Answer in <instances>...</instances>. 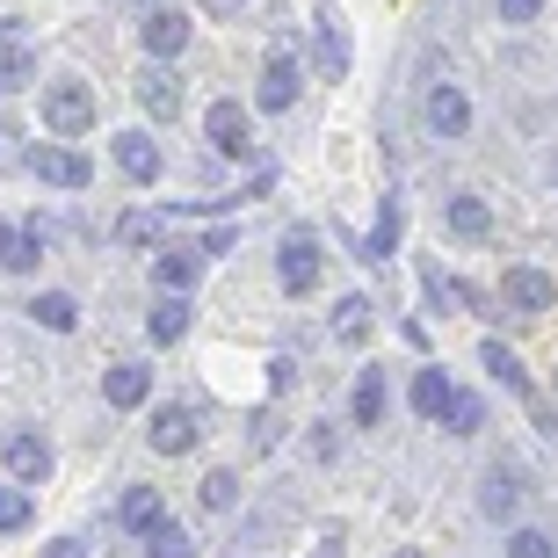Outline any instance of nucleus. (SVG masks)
Masks as SVG:
<instances>
[{"mask_svg": "<svg viewBox=\"0 0 558 558\" xmlns=\"http://www.w3.org/2000/svg\"><path fill=\"white\" fill-rule=\"evenodd\" d=\"M95 124V87L87 81H51L44 87V131L51 138H81Z\"/></svg>", "mask_w": 558, "mask_h": 558, "instance_id": "nucleus-1", "label": "nucleus"}, {"mask_svg": "<svg viewBox=\"0 0 558 558\" xmlns=\"http://www.w3.org/2000/svg\"><path fill=\"white\" fill-rule=\"evenodd\" d=\"M500 305L515 312V319H544V312L558 305V276H544V269H508V276H500Z\"/></svg>", "mask_w": 558, "mask_h": 558, "instance_id": "nucleus-2", "label": "nucleus"}, {"mask_svg": "<svg viewBox=\"0 0 558 558\" xmlns=\"http://www.w3.org/2000/svg\"><path fill=\"white\" fill-rule=\"evenodd\" d=\"M349 22H341V8H319L312 15V65L327 73V81H349Z\"/></svg>", "mask_w": 558, "mask_h": 558, "instance_id": "nucleus-3", "label": "nucleus"}, {"mask_svg": "<svg viewBox=\"0 0 558 558\" xmlns=\"http://www.w3.org/2000/svg\"><path fill=\"white\" fill-rule=\"evenodd\" d=\"M204 138H210L218 160H254V131H247V109H240V102H210Z\"/></svg>", "mask_w": 558, "mask_h": 558, "instance_id": "nucleus-4", "label": "nucleus"}, {"mask_svg": "<svg viewBox=\"0 0 558 558\" xmlns=\"http://www.w3.org/2000/svg\"><path fill=\"white\" fill-rule=\"evenodd\" d=\"M319 269H327V262H319V240H312V232H290L283 247H276V276H283L290 298L319 290Z\"/></svg>", "mask_w": 558, "mask_h": 558, "instance_id": "nucleus-5", "label": "nucleus"}, {"mask_svg": "<svg viewBox=\"0 0 558 558\" xmlns=\"http://www.w3.org/2000/svg\"><path fill=\"white\" fill-rule=\"evenodd\" d=\"M196 435H204V421L189 414V407H153V421H145V442H153L160 457H189Z\"/></svg>", "mask_w": 558, "mask_h": 558, "instance_id": "nucleus-6", "label": "nucleus"}, {"mask_svg": "<svg viewBox=\"0 0 558 558\" xmlns=\"http://www.w3.org/2000/svg\"><path fill=\"white\" fill-rule=\"evenodd\" d=\"M298 95H305V65L290 59V51H276V59L262 65V87H254V102L269 109V117H283V109L298 102Z\"/></svg>", "mask_w": 558, "mask_h": 558, "instance_id": "nucleus-7", "label": "nucleus"}, {"mask_svg": "<svg viewBox=\"0 0 558 558\" xmlns=\"http://www.w3.org/2000/svg\"><path fill=\"white\" fill-rule=\"evenodd\" d=\"M29 167H37V182H51V189H87V182H95V160L73 153V145H37Z\"/></svg>", "mask_w": 558, "mask_h": 558, "instance_id": "nucleus-8", "label": "nucleus"}, {"mask_svg": "<svg viewBox=\"0 0 558 558\" xmlns=\"http://www.w3.org/2000/svg\"><path fill=\"white\" fill-rule=\"evenodd\" d=\"M8 472H15L22 494H37L44 478H51V442L29 435V428H15V435H8Z\"/></svg>", "mask_w": 558, "mask_h": 558, "instance_id": "nucleus-9", "label": "nucleus"}, {"mask_svg": "<svg viewBox=\"0 0 558 558\" xmlns=\"http://www.w3.org/2000/svg\"><path fill=\"white\" fill-rule=\"evenodd\" d=\"M421 117H428L435 138H464V131H472V102H464V87H450V81H435V87H428Z\"/></svg>", "mask_w": 558, "mask_h": 558, "instance_id": "nucleus-10", "label": "nucleus"}, {"mask_svg": "<svg viewBox=\"0 0 558 558\" xmlns=\"http://www.w3.org/2000/svg\"><path fill=\"white\" fill-rule=\"evenodd\" d=\"M138 109L153 117V124L182 117V73H174V65H145V81H138Z\"/></svg>", "mask_w": 558, "mask_h": 558, "instance_id": "nucleus-11", "label": "nucleus"}, {"mask_svg": "<svg viewBox=\"0 0 558 558\" xmlns=\"http://www.w3.org/2000/svg\"><path fill=\"white\" fill-rule=\"evenodd\" d=\"M117 522H124L131 537H153V530H167V500H160V486H131V494L117 500Z\"/></svg>", "mask_w": 558, "mask_h": 558, "instance_id": "nucleus-12", "label": "nucleus"}, {"mask_svg": "<svg viewBox=\"0 0 558 558\" xmlns=\"http://www.w3.org/2000/svg\"><path fill=\"white\" fill-rule=\"evenodd\" d=\"M102 399L117 407V414H131V407H145V399H153V371H145V363H117V371L102 377Z\"/></svg>", "mask_w": 558, "mask_h": 558, "instance_id": "nucleus-13", "label": "nucleus"}, {"mask_svg": "<svg viewBox=\"0 0 558 558\" xmlns=\"http://www.w3.org/2000/svg\"><path fill=\"white\" fill-rule=\"evenodd\" d=\"M138 37H145V51H153V59H174V51L189 44V15H174V8H153V15L138 22Z\"/></svg>", "mask_w": 558, "mask_h": 558, "instance_id": "nucleus-14", "label": "nucleus"}, {"mask_svg": "<svg viewBox=\"0 0 558 558\" xmlns=\"http://www.w3.org/2000/svg\"><path fill=\"white\" fill-rule=\"evenodd\" d=\"M153 283H160L167 298H182V290H196V283H204V254H196V247H174V254H160V262H153Z\"/></svg>", "mask_w": 558, "mask_h": 558, "instance_id": "nucleus-15", "label": "nucleus"}, {"mask_svg": "<svg viewBox=\"0 0 558 558\" xmlns=\"http://www.w3.org/2000/svg\"><path fill=\"white\" fill-rule=\"evenodd\" d=\"M117 167H124L131 182H160V145L145 138V131H124L117 138Z\"/></svg>", "mask_w": 558, "mask_h": 558, "instance_id": "nucleus-16", "label": "nucleus"}, {"mask_svg": "<svg viewBox=\"0 0 558 558\" xmlns=\"http://www.w3.org/2000/svg\"><path fill=\"white\" fill-rule=\"evenodd\" d=\"M478 363H486V377H494V385H508L515 399H537V392H530V371L515 363V349H500V341H478Z\"/></svg>", "mask_w": 558, "mask_h": 558, "instance_id": "nucleus-17", "label": "nucleus"}, {"mask_svg": "<svg viewBox=\"0 0 558 558\" xmlns=\"http://www.w3.org/2000/svg\"><path fill=\"white\" fill-rule=\"evenodd\" d=\"M371 298H341V305H333V341H341V349H363V341H371V327H377V319H371Z\"/></svg>", "mask_w": 558, "mask_h": 558, "instance_id": "nucleus-18", "label": "nucleus"}, {"mask_svg": "<svg viewBox=\"0 0 558 558\" xmlns=\"http://www.w3.org/2000/svg\"><path fill=\"white\" fill-rule=\"evenodd\" d=\"M392 254H399V196H385V210H377L371 240H363V262H371V269H385Z\"/></svg>", "mask_w": 558, "mask_h": 558, "instance_id": "nucleus-19", "label": "nucleus"}, {"mask_svg": "<svg viewBox=\"0 0 558 558\" xmlns=\"http://www.w3.org/2000/svg\"><path fill=\"white\" fill-rule=\"evenodd\" d=\"M385 407H392L385 371H363V377H355V428H377V421H385Z\"/></svg>", "mask_w": 558, "mask_h": 558, "instance_id": "nucleus-20", "label": "nucleus"}, {"mask_svg": "<svg viewBox=\"0 0 558 558\" xmlns=\"http://www.w3.org/2000/svg\"><path fill=\"white\" fill-rule=\"evenodd\" d=\"M189 319H196V305H189V298H160V305L145 312V327H153V341H160V349H167V341H182Z\"/></svg>", "mask_w": 558, "mask_h": 558, "instance_id": "nucleus-21", "label": "nucleus"}, {"mask_svg": "<svg viewBox=\"0 0 558 558\" xmlns=\"http://www.w3.org/2000/svg\"><path fill=\"white\" fill-rule=\"evenodd\" d=\"M117 240H124V247H160L167 210H124V218H117Z\"/></svg>", "mask_w": 558, "mask_h": 558, "instance_id": "nucleus-22", "label": "nucleus"}, {"mask_svg": "<svg viewBox=\"0 0 558 558\" xmlns=\"http://www.w3.org/2000/svg\"><path fill=\"white\" fill-rule=\"evenodd\" d=\"M29 319H37L44 333H73V327H81V305H73L65 290H44L37 305H29Z\"/></svg>", "mask_w": 558, "mask_h": 558, "instance_id": "nucleus-23", "label": "nucleus"}, {"mask_svg": "<svg viewBox=\"0 0 558 558\" xmlns=\"http://www.w3.org/2000/svg\"><path fill=\"white\" fill-rule=\"evenodd\" d=\"M442 218H450L457 240H486V232H494V210L478 204V196H450V210H442Z\"/></svg>", "mask_w": 558, "mask_h": 558, "instance_id": "nucleus-24", "label": "nucleus"}, {"mask_svg": "<svg viewBox=\"0 0 558 558\" xmlns=\"http://www.w3.org/2000/svg\"><path fill=\"white\" fill-rule=\"evenodd\" d=\"M450 392H457V385H450L442 371H414V414H421V421H442Z\"/></svg>", "mask_w": 558, "mask_h": 558, "instance_id": "nucleus-25", "label": "nucleus"}, {"mask_svg": "<svg viewBox=\"0 0 558 558\" xmlns=\"http://www.w3.org/2000/svg\"><path fill=\"white\" fill-rule=\"evenodd\" d=\"M478 508H486V515H515V508H522L515 472H486V486H478Z\"/></svg>", "mask_w": 558, "mask_h": 558, "instance_id": "nucleus-26", "label": "nucleus"}, {"mask_svg": "<svg viewBox=\"0 0 558 558\" xmlns=\"http://www.w3.org/2000/svg\"><path fill=\"white\" fill-rule=\"evenodd\" d=\"M442 428H450V435H478V428H486V399L450 392V407H442Z\"/></svg>", "mask_w": 558, "mask_h": 558, "instance_id": "nucleus-27", "label": "nucleus"}, {"mask_svg": "<svg viewBox=\"0 0 558 558\" xmlns=\"http://www.w3.org/2000/svg\"><path fill=\"white\" fill-rule=\"evenodd\" d=\"M44 262V226H29V232H15V247L0 254V269H15V276H29Z\"/></svg>", "mask_w": 558, "mask_h": 558, "instance_id": "nucleus-28", "label": "nucleus"}, {"mask_svg": "<svg viewBox=\"0 0 558 558\" xmlns=\"http://www.w3.org/2000/svg\"><path fill=\"white\" fill-rule=\"evenodd\" d=\"M196 500H204V515H226L232 500H240V478H232V472H210L204 486H196Z\"/></svg>", "mask_w": 558, "mask_h": 558, "instance_id": "nucleus-29", "label": "nucleus"}, {"mask_svg": "<svg viewBox=\"0 0 558 558\" xmlns=\"http://www.w3.org/2000/svg\"><path fill=\"white\" fill-rule=\"evenodd\" d=\"M421 290H428V298H435V305H450V312H464V305H478V298H472V290H464V283H457V276H442V269H428V276H421Z\"/></svg>", "mask_w": 558, "mask_h": 558, "instance_id": "nucleus-30", "label": "nucleus"}, {"mask_svg": "<svg viewBox=\"0 0 558 558\" xmlns=\"http://www.w3.org/2000/svg\"><path fill=\"white\" fill-rule=\"evenodd\" d=\"M37 515V494H22V486H0V530H29Z\"/></svg>", "mask_w": 558, "mask_h": 558, "instance_id": "nucleus-31", "label": "nucleus"}, {"mask_svg": "<svg viewBox=\"0 0 558 558\" xmlns=\"http://www.w3.org/2000/svg\"><path fill=\"white\" fill-rule=\"evenodd\" d=\"M145 551H153V558H196V537L167 522V530H153V537H145Z\"/></svg>", "mask_w": 558, "mask_h": 558, "instance_id": "nucleus-32", "label": "nucleus"}, {"mask_svg": "<svg viewBox=\"0 0 558 558\" xmlns=\"http://www.w3.org/2000/svg\"><path fill=\"white\" fill-rule=\"evenodd\" d=\"M508 558H558V544L544 537V530H515V537H508Z\"/></svg>", "mask_w": 558, "mask_h": 558, "instance_id": "nucleus-33", "label": "nucleus"}, {"mask_svg": "<svg viewBox=\"0 0 558 558\" xmlns=\"http://www.w3.org/2000/svg\"><path fill=\"white\" fill-rule=\"evenodd\" d=\"M22 160H29V153H22V124L0 117V167H22Z\"/></svg>", "mask_w": 558, "mask_h": 558, "instance_id": "nucleus-34", "label": "nucleus"}, {"mask_svg": "<svg viewBox=\"0 0 558 558\" xmlns=\"http://www.w3.org/2000/svg\"><path fill=\"white\" fill-rule=\"evenodd\" d=\"M276 442H283V421H276V414H254V450L269 457Z\"/></svg>", "mask_w": 558, "mask_h": 558, "instance_id": "nucleus-35", "label": "nucleus"}, {"mask_svg": "<svg viewBox=\"0 0 558 558\" xmlns=\"http://www.w3.org/2000/svg\"><path fill=\"white\" fill-rule=\"evenodd\" d=\"M196 254H204V269L218 262V254H232V226H226V232H210V240H196Z\"/></svg>", "mask_w": 558, "mask_h": 558, "instance_id": "nucleus-36", "label": "nucleus"}, {"mask_svg": "<svg viewBox=\"0 0 558 558\" xmlns=\"http://www.w3.org/2000/svg\"><path fill=\"white\" fill-rule=\"evenodd\" d=\"M537 8H544V0H500V15H508V22H537Z\"/></svg>", "mask_w": 558, "mask_h": 558, "instance_id": "nucleus-37", "label": "nucleus"}, {"mask_svg": "<svg viewBox=\"0 0 558 558\" xmlns=\"http://www.w3.org/2000/svg\"><path fill=\"white\" fill-rule=\"evenodd\" d=\"M290 377H298V363H290V355H276V363H269V392H283Z\"/></svg>", "mask_w": 558, "mask_h": 558, "instance_id": "nucleus-38", "label": "nucleus"}, {"mask_svg": "<svg viewBox=\"0 0 558 558\" xmlns=\"http://www.w3.org/2000/svg\"><path fill=\"white\" fill-rule=\"evenodd\" d=\"M44 558H87L81 537H59V544H44Z\"/></svg>", "mask_w": 558, "mask_h": 558, "instance_id": "nucleus-39", "label": "nucleus"}, {"mask_svg": "<svg viewBox=\"0 0 558 558\" xmlns=\"http://www.w3.org/2000/svg\"><path fill=\"white\" fill-rule=\"evenodd\" d=\"M204 8H210V15H218V22H232V15H240V8H247V0H204Z\"/></svg>", "mask_w": 558, "mask_h": 558, "instance_id": "nucleus-40", "label": "nucleus"}, {"mask_svg": "<svg viewBox=\"0 0 558 558\" xmlns=\"http://www.w3.org/2000/svg\"><path fill=\"white\" fill-rule=\"evenodd\" d=\"M312 558H341V530H327V544H319Z\"/></svg>", "mask_w": 558, "mask_h": 558, "instance_id": "nucleus-41", "label": "nucleus"}, {"mask_svg": "<svg viewBox=\"0 0 558 558\" xmlns=\"http://www.w3.org/2000/svg\"><path fill=\"white\" fill-rule=\"evenodd\" d=\"M8 247H15V226H8V218H0V254H8Z\"/></svg>", "mask_w": 558, "mask_h": 558, "instance_id": "nucleus-42", "label": "nucleus"}, {"mask_svg": "<svg viewBox=\"0 0 558 558\" xmlns=\"http://www.w3.org/2000/svg\"><path fill=\"white\" fill-rule=\"evenodd\" d=\"M138 8H145V0H138Z\"/></svg>", "mask_w": 558, "mask_h": 558, "instance_id": "nucleus-43", "label": "nucleus"}]
</instances>
